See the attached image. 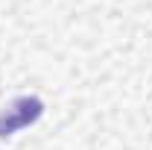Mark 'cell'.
Segmentation results:
<instances>
[{
  "label": "cell",
  "mask_w": 152,
  "mask_h": 150,
  "mask_svg": "<svg viewBox=\"0 0 152 150\" xmlns=\"http://www.w3.org/2000/svg\"><path fill=\"white\" fill-rule=\"evenodd\" d=\"M44 115V100L35 94H20L15 100H9L0 109V138H12L20 130L38 124V118Z\"/></svg>",
  "instance_id": "6da1fadb"
}]
</instances>
